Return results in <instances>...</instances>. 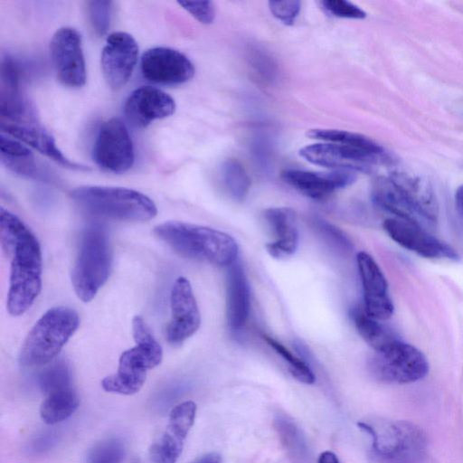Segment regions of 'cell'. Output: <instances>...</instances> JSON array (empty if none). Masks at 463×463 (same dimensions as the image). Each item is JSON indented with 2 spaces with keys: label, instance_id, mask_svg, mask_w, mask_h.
<instances>
[{
  "label": "cell",
  "instance_id": "cell-1",
  "mask_svg": "<svg viewBox=\"0 0 463 463\" xmlns=\"http://www.w3.org/2000/svg\"><path fill=\"white\" fill-rule=\"evenodd\" d=\"M0 244L10 262L6 309L13 317L24 315L42 290L43 256L40 243L14 213L0 209Z\"/></svg>",
  "mask_w": 463,
  "mask_h": 463
},
{
  "label": "cell",
  "instance_id": "cell-2",
  "mask_svg": "<svg viewBox=\"0 0 463 463\" xmlns=\"http://www.w3.org/2000/svg\"><path fill=\"white\" fill-rule=\"evenodd\" d=\"M154 233L177 254L187 259L229 267L238 256L236 241L213 228L168 221L156 225Z\"/></svg>",
  "mask_w": 463,
  "mask_h": 463
},
{
  "label": "cell",
  "instance_id": "cell-3",
  "mask_svg": "<svg viewBox=\"0 0 463 463\" xmlns=\"http://www.w3.org/2000/svg\"><path fill=\"white\" fill-rule=\"evenodd\" d=\"M71 196L84 212L106 219L146 222L157 213L151 198L125 187L84 185L73 189Z\"/></svg>",
  "mask_w": 463,
  "mask_h": 463
},
{
  "label": "cell",
  "instance_id": "cell-4",
  "mask_svg": "<svg viewBox=\"0 0 463 463\" xmlns=\"http://www.w3.org/2000/svg\"><path fill=\"white\" fill-rule=\"evenodd\" d=\"M79 325V315L74 309L68 307L48 309L24 338L19 352V364L32 368L53 362Z\"/></svg>",
  "mask_w": 463,
  "mask_h": 463
},
{
  "label": "cell",
  "instance_id": "cell-5",
  "mask_svg": "<svg viewBox=\"0 0 463 463\" xmlns=\"http://www.w3.org/2000/svg\"><path fill=\"white\" fill-rule=\"evenodd\" d=\"M112 260V248L106 230L98 224L85 228L71 277L79 299L87 303L95 298L109 277Z\"/></svg>",
  "mask_w": 463,
  "mask_h": 463
},
{
  "label": "cell",
  "instance_id": "cell-6",
  "mask_svg": "<svg viewBox=\"0 0 463 463\" xmlns=\"http://www.w3.org/2000/svg\"><path fill=\"white\" fill-rule=\"evenodd\" d=\"M357 425L371 437L374 454L386 463H420L426 455V435L411 422L376 420Z\"/></svg>",
  "mask_w": 463,
  "mask_h": 463
},
{
  "label": "cell",
  "instance_id": "cell-7",
  "mask_svg": "<svg viewBox=\"0 0 463 463\" xmlns=\"http://www.w3.org/2000/svg\"><path fill=\"white\" fill-rule=\"evenodd\" d=\"M369 367L378 380L392 383H414L424 378L429 372L424 354L400 339L374 351Z\"/></svg>",
  "mask_w": 463,
  "mask_h": 463
},
{
  "label": "cell",
  "instance_id": "cell-8",
  "mask_svg": "<svg viewBox=\"0 0 463 463\" xmlns=\"http://www.w3.org/2000/svg\"><path fill=\"white\" fill-rule=\"evenodd\" d=\"M162 359L161 345H136L121 354L117 372L103 378L101 386L108 392L135 394L144 385L147 371L159 365Z\"/></svg>",
  "mask_w": 463,
  "mask_h": 463
},
{
  "label": "cell",
  "instance_id": "cell-9",
  "mask_svg": "<svg viewBox=\"0 0 463 463\" xmlns=\"http://www.w3.org/2000/svg\"><path fill=\"white\" fill-rule=\"evenodd\" d=\"M92 153L95 163L107 172L122 174L132 167L135 160L133 143L121 119L111 118L103 122Z\"/></svg>",
  "mask_w": 463,
  "mask_h": 463
},
{
  "label": "cell",
  "instance_id": "cell-10",
  "mask_svg": "<svg viewBox=\"0 0 463 463\" xmlns=\"http://www.w3.org/2000/svg\"><path fill=\"white\" fill-rule=\"evenodd\" d=\"M52 61L58 80L69 88L86 82V64L79 32L72 27L59 28L50 43Z\"/></svg>",
  "mask_w": 463,
  "mask_h": 463
},
{
  "label": "cell",
  "instance_id": "cell-11",
  "mask_svg": "<svg viewBox=\"0 0 463 463\" xmlns=\"http://www.w3.org/2000/svg\"><path fill=\"white\" fill-rule=\"evenodd\" d=\"M171 317L165 337L169 344L178 345L191 337L200 327L201 316L190 281L178 277L170 291Z\"/></svg>",
  "mask_w": 463,
  "mask_h": 463
},
{
  "label": "cell",
  "instance_id": "cell-12",
  "mask_svg": "<svg viewBox=\"0 0 463 463\" xmlns=\"http://www.w3.org/2000/svg\"><path fill=\"white\" fill-rule=\"evenodd\" d=\"M140 69L146 80L165 86L185 83L194 75L192 61L184 53L169 47L146 50L141 57Z\"/></svg>",
  "mask_w": 463,
  "mask_h": 463
},
{
  "label": "cell",
  "instance_id": "cell-13",
  "mask_svg": "<svg viewBox=\"0 0 463 463\" xmlns=\"http://www.w3.org/2000/svg\"><path fill=\"white\" fill-rule=\"evenodd\" d=\"M138 58V45L125 32H113L106 39L101 52V69L108 85L113 90L122 88L131 77Z\"/></svg>",
  "mask_w": 463,
  "mask_h": 463
},
{
  "label": "cell",
  "instance_id": "cell-14",
  "mask_svg": "<svg viewBox=\"0 0 463 463\" xmlns=\"http://www.w3.org/2000/svg\"><path fill=\"white\" fill-rule=\"evenodd\" d=\"M299 155L307 162L333 170L366 171L373 164L383 160L384 155H378L359 147L336 144L317 143L304 146Z\"/></svg>",
  "mask_w": 463,
  "mask_h": 463
},
{
  "label": "cell",
  "instance_id": "cell-15",
  "mask_svg": "<svg viewBox=\"0 0 463 463\" xmlns=\"http://www.w3.org/2000/svg\"><path fill=\"white\" fill-rule=\"evenodd\" d=\"M195 413L196 405L192 401L181 402L171 411L165 430L149 449V463L177 461Z\"/></svg>",
  "mask_w": 463,
  "mask_h": 463
},
{
  "label": "cell",
  "instance_id": "cell-16",
  "mask_svg": "<svg viewBox=\"0 0 463 463\" xmlns=\"http://www.w3.org/2000/svg\"><path fill=\"white\" fill-rule=\"evenodd\" d=\"M388 235L401 246L430 259L458 260V252L448 243L428 233L420 225L390 218L383 223Z\"/></svg>",
  "mask_w": 463,
  "mask_h": 463
},
{
  "label": "cell",
  "instance_id": "cell-17",
  "mask_svg": "<svg viewBox=\"0 0 463 463\" xmlns=\"http://www.w3.org/2000/svg\"><path fill=\"white\" fill-rule=\"evenodd\" d=\"M357 267L364 289V310L372 318L387 320L393 313L388 295V284L373 258L364 251L356 255Z\"/></svg>",
  "mask_w": 463,
  "mask_h": 463
},
{
  "label": "cell",
  "instance_id": "cell-18",
  "mask_svg": "<svg viewBox=\"0 0 463 463\" xmlns=\"http://www.w3.org/2000/svg\"><path fill=\"white\" fill-rule=\"evenodd\" d=\"M175 110L174 99L162 90L151 86L134 90L124 105L127 120L137 128H144L156 119L167 118Z\"/></svg>",
  "mask_w": 463,
  "mask_h": 463
},
{
  "label": "cell",
  "instance_id": "cell-19",
  "mask_svg": "<svg viewBox=\"0 0 463 463\" xmlns=\"http://www.w3.org/2000/svg\"><path fill=\"white\" fill-rule=\"evenodd\" d=\"M281 176L290 186L316 200L326 198L335 190L352 184L356 179L355 172L337 169L330 172L287 169Z\"/></svg>",
  "mask_w": 463,
  "mask_h": 463
},
{
  "label": "cell",
  "instance_id": "cell-20",
  "mask_svg": "<svg viewBox=\"0 0 463 463\" xmlns=\"http://www.w3.org/2000/svg\"><path fill=\"white\" fill-rule=\"evenodd\" d=\"M18 64L10 56L3 58L1 63L0 113L2 121L27 123L30 117L27 103L21 93Z\"/></svg>",
  "mask_w": 463,
  "mask_h": 463
},
{
  "label": "cell",
  "instance_id": "cell-21",
  "mask_svg": "<svg viewBox=\"0 0 463 463\" xmlns=\"http://www.w3.org/2000/svg\"><path fill=\"white\" fill-rule=\"evenodd\" d=\"M389 177L406 203L424 222H437L438 202L428 182L406 172H394Z\"/></svg>",
  "mask_w": 463,
  "mask_h": 463
},
{
  "label": "cell",
  "instance_id": "cell-22",
  "mask_svg": "<svg viewBox=\"0 0 463 463\" xmlns=\"http://www.w3.org/2000/svg\"><path fill=\"white\" fill-rule=\"evenodd\" d=\"M264 219L274 237L265 245L268 253L276 259L294 254L298 244L295 212L288 207L269 208L264 212Z\"/></svg>",
  "mask_w": 463,
  "mask_h": 463
},
{
  "label": "cell",
  "instance_id": "cell-23",
  "mask_svg": "<svg viewBox=\"0 0 463 463\" xmlns=\"http://www.w3.org/2000/svg\"><path fill=\"white\" fill-rule=\"evenodd\" d=\"M1 129L6 135L33 147L63 167L86 171L85 165H79L67 158L57 147L54 138L43 128L33 123H12L2 121Z\"/></svg>",
  "mask_w": 463,
  "mask_h": 463
},
{
  "label": "cell",
  "instance_id": "cell-24",
  "mask_svg": "<svg viewBox=\"0 0 463 463\" xmlns=\"http://www.w3.org/2000/svg\"><path fill=\"white\" fill-rule=\"evenodd\" d=\"M226 275V321L231 330H240L246 323L250 307V288L245 272L237 261Z\"/></svg>",
  "mask_w": 463,
  "mask_h": 463
},
{
  "label": "cell",
  "instance_id": "cell-25",
  "mask_svg": "<svg viewBox=\"0 0 463 463\" xmlns=\"http://www.w3.org/2000/svg\"><path fill=\"white\" fill-rule=\"evenodd\" d=\"M0 158L1 163L16 175L33 179L45 177L32 151L21 141L4 134L0 137Z\"/></svg>",
  "mask_w": 463,
  "mask_h": 463
},
{
  "label": "cell",
  "instance_id": "cell-26",
  "mask_svg": "<svg viewBox=\"0 0 463 463\" xmlns=\"http://www.w3.org/2000/svg\"><path fill=\"white\" fill-rule=\"evenodd\" d=\"M372 199L380 208L396 215L399 219L420 226L424 223L406 203L390 177H381L375 180L372 188Z\"/></svg>",
  "mask_w": 463,
  "mask_h": 463
},
{
  "label": "cell",
  "instance_id": "cell-27",
  "mask_svg": "<svg viewBox=\"0 0 463 463\" xmlns=\"http://www.w3.org/2000/svg\"><path fill=\"white\" fill-rule=\"evenodd\" d=\"M79 404V396L71 387L61 390L47 395L40 407V415L46 424L54 425L70 418Z\"/></svg>",
  "mask_w": 463,
  "mask_h": 463
},
{
  "label": "cell",
  "instance_id": "cell-28",
  "mask_svg": "<svg viewBox=\"0 0 463 463\" xmlns=\"http://www.w3.org/2000/svg\"><path fill=\"white\" fill-rule=\"evenodd\" d=\"M351 316L357 332L374 351L399 339L390 328L366 315L364 310L353 309Z\"/></svg>",
  "mask_w": 463,
  "mask_h": 463
},
{
  "label": "cell",
  "instance_id": "cell-29",
  "mask_svg": "<svg viewBox=\"0 0 463 463\" xmlns=\"http://www.w3.org/2000/svg\"><path fill=\"white\" fill-rule=\"evenodd\" d=\"M307 135L310 138L352 146L378 155H384V149L382 146L362 134L339 129L313 128L308 130Z\"/></svg>",
  "mask_w": 463,
  "mask_h": 463
},
{
  "label": "cell",
  "instance_id": "cell-30",
  "mask_svg": "<svg viewBox=\"0 0 463 463\" xmlns=\"http://www.w3.org/2000/svg\"><path fill=\"white\" fill-rule=\"evenodd\" d=\"M38 384L46 395L71 388V376L69 364L64 360H54L45 365L38 374Z\"/></svg>",
  "mask_w": 463,
  "mask_h": 463
},
{
  "label": "cell",
  "instance_id": "cell-31",
  "mask_svg": "<svg viewBox=\"0 0 463 463\" xmlns=\"http://www.w3.org/2000/svg\"><path fill=\"white\" fill-rule=\"evenodd\" d=\"M222 172L230 195L236 201H243L250 186V177L243 166L235 159H227L222 165Z\"/></svg>",
  "mask_w": 463,
  "mask_h": 463
},
{
  "label": "cell",
  "instance_id": "cell-32",
  "mask_svg": "<svg viewBox=\"0 0 463 463\" xmlns=\"http://www.w3.org/2000/svg\"><path fill=\"white\" fill-rule=\"evenodd\" d=\"M311 224L322 240L337 252L345 254L352 250V241L347 235L336 226L318 216H314L311 219Z\"/></svg>",
  "mask_w": 463,
  "mask_h": 463
},
{
  "label": "cell",
  "instance_id": "cell-33",
  "mask_svg": "<svg viewBox=\"0 0 463 463\" xmlns=\"http://www.w3.org/2000/svg\"><path fill=\"white\" fill-rule=\"evenodd\" d=\"M267 344L275 350L287 363L290 373L299 382L312 384L316 381V377L308 366V364L302 359L294 355L288 348L281 343L269 335H264Z\"/></svg>",
  "mask_w": 463,
  "mask_h": 463
},
{
  "label": "cell",
  "instance_id": "cell-34",
  "mask_svg": "<svg viewBox=\"0 0 463 463\" xmlns=\"http://www.w3.org/2000/svg\"><path fill=\"white\" fill-rule=\"evenodd\" d=\"M126 449L118 439L97 443L88 453L87 463H123Z\"/></svg>",
  "mask_w": 463,
  "mask_h": 463
},
{
  "label": "cell",
  "instance_id": "cell-35",
  "mask_svg": "<svg viewBox=\"0 0 463 463\" xmlns=\"http://www.w3.org/2000/svg\"><path fill=\"white\" fill-rule=\"evenodd\" d=\"M275 426L287 449L296 458H300L306 451L305 441L298 428L290 420L279 416Z\"/></svg>",
  "mask_w": 463,
  "mask_h": 463
},
{
  "label": "cell",
  "instance_id": "cell-36",
  "mask_svg": "<svg viewBox=\"0 0 463 463\" xmlns=\"http://www.w3.org/2000/svg\"><path fill=\"white\" fill-rule=\"evenodd\" d=\"M87 5L90 23L93 30L99 36L105 35L110 27L113 3L111 1L93 0L89 1Z\"/></svg>",
  "mask_w": 463,
  "mask_h": 463
},
{
  "label": "cell",
  "instance_id": "cell-37",
  "mask_svg": "<svg viewBox=\"0 0 463 463\" xmlns=\"http://www.w3.org/2000/svg\"><path fill=\"white\" fill-rule=\"evenodd\" d=\"M321 5L326 12L336 17L363 19L366 16L364 11L349 1L324 0Z\"/></svg>",
  "mask_w": 463,
  "mask_h": 463
},
{
  "label": "cell",
  "instance_id": "cell-38",
  "mask_svg": "<svg viewBox=\"0 0 463 463\" xmlns=\"http://www.w3.org/2000/svg\"><path fill=\"white\" fill-rule=\"evenodd\" d=\"M301 3L298 0L269 1V7L272 14L283 24H294L300 11Z\"/></svg>",
  "mask_w": 463,
  "mask_h": 463
},
{
  "label": "cell",
  "instance_id": "cell-39",
  "mask_svg": "<svg viewBox=\"0 0 463 463\" xmlns=\"http://www.w3.org/2000/svg\"><path fill=\"white\" fill-rule=\"evenodd\" d=\"M178 4L201 24H209L214 20L215 8L211 1H179Z\"/></svg>",
  "mask_w": 463,
  "mask_h": 463
},
{
  "label": "cell",
  "instance_id": "cell-40",
  "mask_svg": "<svg viewBox=\"0 0 463 463\" xmlns=\"http://www.w3.org/2000/svg\"><path fill=\"white\" fill-rule=\"evenodd\" d=\"M250 66L264 79L270 80L275 73V66L270 57L262 51L254 49L250 52Z\"/></svg>",
  "mask_w": 463,
  "mask_h": 463
},
{
  "label": "cell",
  "instance_id": "cell-41",
  "mask_svg": "<svg viewBox=\"0 0 463 463\" xmlns=\"http://www.w3.org/2000/svg\"><path fill=\"white\" fill-rule=\"evenodd\" d=\"M56 436L52 433H43L32 441L31 449L34 453H43L49 450L56 442Z\"/></svg>",
  "mask_w": 463,
  "mask_h": 463
},
{
  "label": "cell",
  "instance_id": "cell-42",
  "mask_svg": "<svg viewBox=\"0 0 463 463\" xmlns=\"http://www.w3.org/2000/svg\"><path fill=\"white\" fill-rule=\"evenodd\" d=\"M191 463H222V458L216 452H209L197 458Z\"/></svg>",
  "mask_w": 463,
  "mask_h": 463
},
{
  "label": "cell",
  "instance_id": "cell-43",
  "mask_svg": "<svg viewBox=\"0 0 463 463\" xmlns=\"http://www.w3.org/2000/svg\"><path fill=\"white\" fill-rule=\"evenodd\" d=\"M317 463H340V461L335 453L326 450L320 454Z\"/></svg>",
  "mask_w": 463,
  "mask_h": 463
},
{
  "label": "cell",
  "instance_id": "cell-44",
  "mask_svg": "<svg viewBox=\"0 0 463 463\" xmlns=\"http://www.w3.org/2000/svg\"><path fill=\"white\" fill-rule=\"evenodd\" d=\"M455 203L458 213L463 215V184L460 185L456 191Z\"/></svg>",
  "mask_w": 463,
  "mask_h": 463
}]
</instances>
